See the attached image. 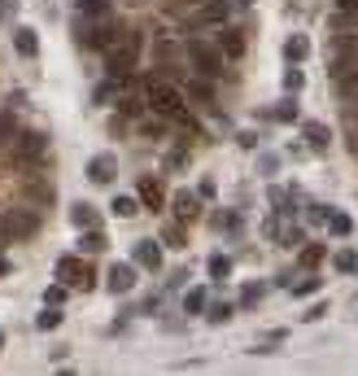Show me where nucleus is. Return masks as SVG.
<instances>
[{"label":"nucleus","mask_w":358,"mask_h":376,"mask_svg":"<svg viewBox=\"0 0 358 376\" xmlns=\"http://www.w3.org/2000/svg\"><path fill=\"white\" fill-rule=\"evenodd\" d=\"M301 84H306L301 70H284V92H301Z\"/></svg>","instance_id":"35"},{"label":"nucleus","mask_w":358,"mask_h":376,"mask_svg":"<svg viewBox=\"0 0 358 376\" xmlns=\"http://www.w3.org/2000/svg\"><path fill=\"white\" fill-rule=\"evenodd\" d=\"M171 206H175V215H179V219H197V215H201V193L179 188V193L171 197Z\"/></svg>","instance_id":"15"},{"label":"nucleus","mask_w":358,"mask_h":376,"mask_svg":"<svg viewBox=\"0 0 358 376\" xmlns=\"http://www.w3.org/2000/svg\"><path fill=\"white\" fill-rule=\"evenodd\" d=\"M337 79V96H341V106L345 114H358V70H345V74H332Z\"/></svg>","instance_id":"11"},{"label":"nucleus","mask_w":358,"mask_h":376,"mask_svg":"<svg viewBox=\"0 0 358 376\" xmlns=\"http://www.w3.org/2000/svg\"><path fill=\"white\" fill-rule=\"evenodd\" d=\"M319 315H328V302H315V307H311V311H306V315H301V319H311V324H315V319H319Z\"/></svg>","instance_id":"40"},{"label":"nucleus","mask_w":358,"mask_h":376,"mask_svg":"<svg viewBox=\"0 0 358 376\" xmlns=\"http://www.w3.org/2000/svg\"><path fill=\"white\" fill-rule=\"evenodd\" d=\"M214 228H223V232H236V228H241V215H232V210L214 215Z\"/></svg>","instance_id":"31"},{"label":"nucleus","mask_w":358,"mask_h":376,"mask_svg":"<svg viewBox=\"0 0 358 376\" xmlns=\"http://www.w3.org/2000/svg\"><path fill=\"white\" fill-rule=\"evenodd\" d=\"M13 136H18V118L13 114H0V149H9Z\"/></svg>","instance_id":"26"},{"label":"nucleus","mask_w":358,"mask_h":376,"mask_svg":"<svg viewBox=\"0 0 358 376\" xmlns=\"http://www.w3.org/2000/svg\"><path fill=\"white\" fill-rule=\"evenodd\" d=\"M0 350H5V333H0Z\"/></svg>","instance_id":"47"},{"label":"nucleus","mask_w":358,"mask_h":376,"mask_svg":"<svg viewBox=\"0 0 358 376\" xmlns=\"http://www.w3.org/2000/svg\"><path fill=\"white\" fill-rule=\"evenodd\" d=\"M197 193H201V202H206V197H214V180H201Z\"/></svg>","instance_id":"41"},{"label":"nucleus","mask_w":358,"mask_h":376,"mask_svg":"<svg viewBox=\"0 0 358 376\" xmlns=\"http://www.w3.org/2000/svg\"><path fill=\"white\" fill-rule=\"evenodd\" d=\"M136 197H140V206H144V210H162V206H166V193H162V184L153 180V175H140Z\"/></svg>","instance_id":"14"},{"label":"nucleus","mask_w":358,"mask_h":376,"mask_svg":"<svg viewBox=\"0 0 358 376\" xmlns=\"http://www.w3.org/2000/svg\"><path fill=\"white\" fill-rule=\"evenodd\" d=\"M162 241H166V245H184V228H166Z\"/></svg>","instance_id":"38"},{"label":"nucleus","mask_w":358,"mask_h":376,"mask_svg":"<svg viewBox=\"0 0 358 376\" xmlns=\"http://www.w3.org/2000/svg\"><path fill=\"white\" fill-rule=\"evenodd\" d=\"M206 319H210V324H227V319H232V307H227V302H214V307H210V302H206Z\"/></svg>","instance_id":"30"},{"label":"nucleus","mask_w":358,"mask_h":376,"mask_svg":"<svg viewBox=\"0 0 358 376\" xmlns=\"http://www.w3.org/2000/svg\"><path fill=\"white\" fill-rule=\"evenodd\" d=\"M301 140H306V149H315V154H323V149L332 144V127H328V123L306 118V123H301Z\"/></svg>","instance_id":"12"},{"label":"nucleus","mask_w":358,"mask_h":376,"mask_svg":"<svg viewBox=\"0 0 358 376\" xmlns=\"http://www.w3.org/2000/svg\"><path fill=\"white\" fill-rule=\"evenodd\" d=\"M79 40H83L88 48H110V40H114L110 13H92V22H83V27H79Z\"/></svg>","instance_id":"8"},{"label":"nucleus","mask_w":358,"mask_h":376,"mask_svg":"<svg viewBox=\"0 0 358 376\" xmlns=\"http://www.w3.org/2000/svg\"><path fill=\"white\" fill-rule=\"evenodd\" d=\"M132 263L144 267V271H162V245H158V241H136Z\"/></svg>","instance_id":"13"},{"label":"nucleus","mask_w":358,"mask_h":376,"mask_svg":"<svg viewBox=\"0 0 358 376\" xmlns=\"http://www.w3.org/2000/svg\"><path fill=\"white\" fill-rule=\"evenodd\" d=\"M188 96H192L197 106H206V110H214V92H210V84H206V79H192V84H188Z\"/></svg>","instance_id":"22"},{"label":"nucleus","mask_w":358,"mask_h":376,"mask_svg":"<svg viewBox=\"0 0 358 376\" xmlns=\"http://www.w3.org/2000/svg\"><path fill=\"white\" fill-rule=\"evenodd\" d=\"M332 267H337L341 275H350V271H358V254H354V249H341V254L332 258Z\"/></svg>","instance_id":"28"},{"label":"nucleus","mask_w":358,"mask_h":376,"mask_svg":"<svg viewBox=\"0 0 358 376\" xmlns=\"http://www.w3.org/2000/svg\"><path fill=\"white\" fill-rule=\"evenodd\" d=\"M9 267H13V263H9V258H5V254H0V275H5V271H9Z\"/></svg>","instance_id":"45"},{"label":"nucleus","mask_w":358,"mask_h":376,"mask_svg":"<svg viewBox=\"0 0 358 376\" xmlns=\"http://www.w3.org/2000/svg\"><path fill=\"white\" fill-rule=\"evenodd\" d=\"M328 232H332V237H350V232H354L350 215H337V210H332V215H328Z\"/></svg>","instance_id":"25"},{"label":"nucleus","mask_w":358,"mask_h":376,"mask_svg":"<svg viewBox=\"0 0 358 376\" xmlns=\"http://www.w3.org/2000/svg\"><path fill=\"white\" fill-rule=\"evenodd\" d=\"M144 101L153 114H166V118H184V92L175 84H162V79H149L144 84Z\"/></svg>","instance_id":"2"},{"label":"nucleus","mask_w":358,"mask_h":376,"mask_svg":"<svg viewBox=\"0 0 358 376\" xmlns=\"http://www.w3.org/2000/svg\"><path fill=\"white\" fill-rule=\"evenodd\" d=\"M275 118H279V123H301V114H297V106H293V101L279 106V110H275Z\"/></svg>","instance_id":"36"},{"label":"nucleus","mask_w":358,"mask_h":376,"mask_svg":"<svg viewBox=\"0 0 358 376\" xmlns=\"http://www.w3.org/2000/svg\"><path fill=\"white\" fill-rule=\"evenodd\" d=\"M323 258H328V249H323L319 241H315V245H301V254H297V263H301V271H315V267H319Z\"/></svg>","instance_id":"19"},{"label":"nucleus","mask_w":358,"mask_h":376,"mask_svg":"<svg viewBox=\"0 0 358 376\" xmlns=\"http://www.w3.org/2000/svg\"><path fill=\"white\" fill-rule=\"evenodd\" d=\"M315 289H319V275H301V280L293 285V293H297V297H306V293H315Z\"/></svg>","instance_id":"34"},{"label":"nucleus","mask_w":358,"mask_h":376,"mask_svg":"<svg viewBox=\"0 0 358 376\" xmlns=\"http://www.w3.org/2000/svg\"><path fill=\"white\" fill-rule=\"evenodd\" d=\"M345 144H350V154H358V114L345 118Z\"/></svg>","instance_id":"32"},{"label":"nucleus","mask_w":358,"mask_h":376,"mask_svg":"<svg viewBox=\"0 0 358 376\" xmlns=\"http://www.w3.org/2000/svg\"><path fill=\"white\" fill-rule=\"evenodd\" d=\"M118 219H136L140 215V197H114V206H110Z\"/></svg>","instance_id":"24"},{"label":"nucleus","mask_w":358,"mask_h":376,"mask_svg":"<svg viewBox=\"0 0 358 376\" xmlns=\"http://www.w3.org/2000/svg\"><path fill=\"white\" fill-rule=\"evenodd\" d=\"M35 324H40V329L44 333H53V329H62V307H53V302H48L40 315H35Z\"/></svg>","instance_id":"23"},{"label":"nucleus","mask_w":358,"mask_h":376,"mask_svg":"<svg viewBox=\"0 0 358 376\" xmlns=\"http://www.w3.org/2000/svg\"><path fill=\"white\" fill-rule=\"evenodd\" d=\"M328 215H332V206H311V223H328Z\"/></svg>","instance_id":"39"},{"label":"nucleus","mask_w":358,"mask_h":376,"mask_svg":"<svg viewBox=\"0 0 358 376\" xmlns=\"http://www.w3.org/2000/svg\"><path fill=\"white\" fill-rule=\"evenodd\" d=\"M192 5H201V0H179V9H192Z\"/></svg>","instance_id":"46"},{"label":"nucleus","mask_w":358,"mask_h":376,"mask_svg":"<svg viewBox=\"0 0 358 376\" xmlns=\"http://www.w3.org/2000/svg\"><path fill=\"white\" fill-rule=\"evenodd\" d=\"M44 149H48V136L44 132H18L13 144H9V162L13 166H35L44 158Z\"/></svg>","instance_id":"4"},{"label":"nucleus","mask_w":358,"mask_h":376,"mask_svg":"<svg viewBox=\"0 0 358 376\" xmlns=\"http://www.w3.org/2000/svg\"><path fill=\"white\" fill-rule=\"evenodd\" d=\"M105 245H110V241H105V232H100V228H83V237H79V249H83V254H100Z\"/></svg>","instance_id":"21"},{"label":"nucleus","mask_w":358,"mask_h":376,"mask_svg":"<svg viewBox=\"0 0 358 376\" xmlns=\"http://www.w3.org/2000/svg\"><path fill=\"white\" fill-rule=\"evenodd\" d=\"M66 293H70V289H66V285L57 280V285H48V289H44V302H53V307H62V302H66Z\"/></svg>","instance_id":"33"},{"label":"nucleus","mask_w":358,"mask_h":376,"mask_svg":"<svg viewBox=\"0 0 358 376\" xmlns=\"http://www.w3.org/2000/svg\"><path fill=\"white\" fill-rule=\"evenodd\" d=\"M70 223H74L79 232H83V228H100V210H96L92 202H74V206H70Z\"/></svg>","instance_id":"17"},{"label":"nucleus","mask_w":358,"mask_h":376,"mask_svg":"<svg viewBox=\"0 0 358 376\" xmlns=\"http://www.w3.org/2000/svg\"><path fill=\"white\" fill-rule=\"evenodd\" d=\"M284 57L289 62H306V57H311V40H306V35H289L284 40Z\"/></svg>","instance_id":"20"},{"label":"nucleus","mask_w":358,"mask_h":376,"mask_svg":"<svg viewBox=\"0 0 358 376\" xmlns=\"http://www.w3.org/2000/svg\"><path fill=\"white\" fill-rule=\"evenodd\" d=\"M79 9H83L88 18H92V13H110V9H105V0H79Z\"/></svg>","instance_id":"37"},{"label":"nucleus","mask_w":358,"mask_h":376,"mask_svg":"<svg viewBox=\"0 0 358 376\" xmlns=\"http://www.w3.org/2000/svg\"><path fill=\"white\" fill-rule=\"evenodd\" d=\"M236 144H241V149H253V144H258V136H249V132H241V136H236Z\"/></svg>","instance_id":"42"},{"label":"nucleus","mask_w":358,"mask_h":376,"mask_svg":"<svg viewBox=\"0 0 358 376\" xmlns=\"http://www.w3.org/2000/svg\"><path fill=\"white\" fill-rule=\"evenodd\" d=\"M57 280H62L66 289H96V271H92L83 258L66 254V258H57Z\"/></svg>","instance_id":"6"},{"label":"nucleus","mask_w":358,"mask_h":376,"mask_svg":"<svg viewBox=\"0 0 358 376\" xmlns=\"http://www.w3.org/2000/svg\"><path fill=\"white\" fill-rule=\"evenodd\" d=\"M219 48H223V57H245V31H236V27H223L219 31Z\"/></svg>","instance_id":"16"},{"label":"nucleus","mask_w":358,"mask_h":376,"mask_svg":"<svg viewBox=\"0 0 358 376\" xmlns=\"http://www.w3.org/2000/svg\"><path fill=\"white\" fill-rule=\"evenodd\" d=\"M140 35L136 31H122V35H114L110 40V48H105V70L114 74V79H127L136 66H140Z\"/></svg>","instance_id":"1"},{"label":"nucleus","mask_w":358,"mask_h":376,"mask_svg":"<svg viewBox=\"0 0 358 376\" xmlns=\"http://www.w3.org/2000/svg\"><path fill=\"white\" fill-rule=\"evenodd\" d=\"M13 13V5H9V0H0V18H9Z\"/></svg>","instance_id":"44"},{"label":"nucleus","mask_w":358,"mask_h":376,"mask_svg":"<svg viewBox=\"0 0 358 376\" xmlns=\"http://www.w3.org/2000/svg\"><path fill=\"white\" fill-rule=\"evenodd\" d=\"M227 22V0H201V5H192L188 13V27L201 31V27H223Z\"/></svg>","instance_id":"7"},{"label":"nucleus","mask_w":358,"mask_h":376,"mask_svg":"<svg viewBox=\"0 0 358 376\" xmlns=\"http://www.w3.org/2000/svg\"><path fill=\"white\" fill-rule=\"evenodd\" d=\"M206 302H210V293H206V289H192V293L184 297V311H188V315H201V311H206Z\"/></svg>","instance_id":"27"},{"label":"nucleus","mask_w":358,"mask_h":376,"mask_svg":"<svg viewBox=\"0 0 358 376\" xmlns=\"http://www.w3.org/2000/svg\"><path fill=\"white\" fill-rule=\"evenodd\" d=\"M13 48H18V57H35L40 53V35L31 27H18L13 31Z\"/></svg>","instance_id":"18"},{"label":"nucleus","mask_w":358,"mask_h":376,"mask_svg":"<svg viewBox=\"0 0 358 376\" xmlns=\"http://www.w3.org/2000/svg\"><path fill=\"white\" fill-rule=\"evenodd\" d=\"M188 57H192V66H197V74L201 79H219L223 74V48H214V44H206V40H192L188 44Z\"/></svg>","instance_id":"5"},{"label":"nucleus","mask_w":358,"mask_h":376,"mask_svg":"<svg viewBox=\"0 0 358 376\" xmlns=\"http://www.w3.org/2000/svg\"><path fill=\"white\" fill-rule=\"evenodd\" d=\"M40 232V210H5L0 215V241H27Z\"/></svg>","instance_id":"3"},{"label":"nucleus","mask_w":358,"mask_h":376,"mask_svg":"<svg viewBox=\"0 0 358 376\" xmlns=\"http://www.w3.org/2000/svg\"><path fill=\"white\" fill-rule=\"evenodd\" d=\"M88 180H92V184H114V180H118V158H114V154H96V158L88 162Z\"/></svg>","instance_id":"9"},{"label":"nucleus","mask_w":358,"mask_h":376,"mask_svg":"<svg viewBox=\"0 0 358 376\" xmlns=\"http://www.w3.org/2000/svg\"><path fill=\"white\" fill-rule=\"evenodd\" d=\"M210 275H214V280L232 275V258H227V254H210Z\"/></svg>","instance_id":"29"},{"label":"nucleus","mask_w":358,"mask_h":376,"mask_svg":"<svg viewBox=\"0 0 358 376\" xmlns=\"http://www.w3.org/2000/svg\"><path fill=\"white\" fill-rule=\"evenodd\" d=\"M105 285H110V293H132L136 289V263H114L105 271Z\"/></svg>","instance_id":"10"},{"label":"nucleus","mask_w":358,"mask_h":376,"mask_svg":"<svg viewBox=\"0 0 358 376\" xmlns=\"http://www.w3.org/2000/svg\"><path fill=\"white\" fill-rule=\"evenodd\" d=\"M337 9H345V13H358V0H337Z\"/></svg>","instance_id":"43"}]
</instances>
